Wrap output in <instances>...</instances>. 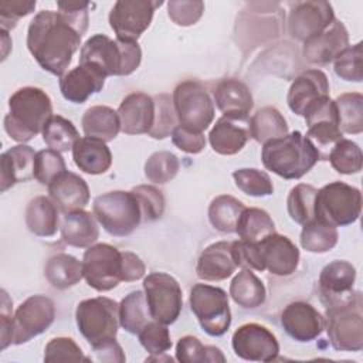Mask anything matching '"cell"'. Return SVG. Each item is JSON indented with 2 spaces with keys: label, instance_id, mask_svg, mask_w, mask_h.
Wrapping results in <instances>:
<instances>
[{
  "label": "cell",
  "instance_id": "6125c7cd",
  "mask_svg": "<svg viewBox=\"0 0 363 363\" xmlns=\"http://www.w3.org/2000/svg\"><path fill=\"white\" fill-rule=\"evenodd\" d=\"M95 357L94 360L96 362H118V363H123L126 360L123 350L121 347V345L113 339L109 340L106 343H102L96 347H92Z\"/></svg>",
  "mask_w": 363,
  "mask_h": 363
},
{
  "label": "cell",
  "instance_id": "e575fe53",
  "mask_svg": "<svg viewBox=\"0 0 363 363\" xmlns=\"http://www.w3.org/2000/svg\"><path fill=\"white\" fill-rule=\"evenodd\" d=\"M230 295L237 305L254 309L264 303L267 291L262 281L251 269H242L231 281Z\"/></svg>",
  "mask_w": 363,
  "mask_h": 363
},
{
  "label": "cell",
  "instance_id": "83f0119b",
  "mask_svg": "<svg viewBox=\"0 0 363 363\" xmlns=\"http://www.w3.org/2000/svg\"><path fill=\"white\" fill-rule=\"evenodd\" d=\"M237 264L233 257L231 242L218 241L210 244L200 254L196 272L204 281H223L233 275Z\"/></svg>",
  "mask_w": 363,
  "mask_h": 363
},
{
  "label": "cell",
  "instance_id": "5bb4252c",
  "mask_svg": "<svg viewBox=\"0 0 363 363\" xmlns=\"http://www.w3.org/2000/svg\"><path fill=\"white\" fill-rule=\"evenodd\" d=\"M162 1L119 0L109 13V24L121 41L138 43V38L152 23L156 7Z\"/></svg>",
  "mask_w": 363,
  "mask_h": 363
},
{
  "label": "cell",
  "instance_id": "8992f818",
  "mask_svg": "<svg viewBox=\"0 0 363 363\" xmlns=\"http://www.w3.org/2000/svg\"><path fill=\"white\" fill-rule=\"evenodd\" d=\"M362 211V193L343 182H332L318 190L315 197V220L343 227L354 223Z\"/></svg>",
  "mask_w": 363,
  "mask_h": 363
},
{
  "label": "cell",
  "instance_id": "1f68e13d",
  "mask_svg": "<svg viewBox=\"0 0 363 363\" xmlns=\"http://www.w3.org/2000/svg\"><path fill=\"white\" fill-rule=\"evenodd\" d=\"M82 130L85 136L102 142L113 140L121 130V121L116 111L105 105H95L85 111L82 116Z\"/></svg>",
  "mask_w": 363,
  "mask_h": 363
},
{
  "label": "cell",
  "instance_id": "e0dca14e",
  "mask_svg": "<svg viewBox=\"0 0 363 363\" xmlns=\"http://www.w3.org/2000/svg\"><path fill=\"white\" fill-rule=\"evenodd\" d=\"M333 21L335 13L330 3L323 0L298 1L292 4L288 31L292 38L305 43L311 37L325 31Z\"/></svg>",
  "mask_w": 363,
  "mask_h": 363
},
{
  "label": "cell",
  "instance_id": "f5cc1de1",
  "mask_svg": "<svg viewBox=\"0 0 363 363\" xmlns=\"http://www.w3.org/2000/svg\"><path fill=\"white\" fill-rule=\"evenodd\" d=\"M135 196L139 200L142 218L145 221H155L162 217L164 211V197L160 190L153 186L140 184L132 189Z\"/></svg>",
  "mask_w": 363,
  "mask_h": 363
},
{
  "label": "cell",
  "instance_id": "ac0fdd59",
  "mask_svg": "<svg viewBox=\"0 0 363 363\" xmlns=\"http://www.w3.org/2000/svg\"><path fill=\"white\" fill-rule=\"evenodd\" d=\"M231 345L238 357L250 362H274L279 353L274 333L258 323L240 326L233 335Z\"/></svg>",
  "mask_w": 363,
  "mask_h": 363
},
{
  "label": "cell",
  "instance_id": "5b68a950",
  "mask_svg": "<svg viewBox=\"0 0 363 363\" xmlns=\"http://www.w3.org/2000/svg\"><path fill=\"white\" fill-rule=\"evenodd\" d=\"M94 216L106 233L115 237L129 235L142 220V210L133 191H108L95 197Z\"/></svg>",
  "mask_w": 363,
  "mask_h": 363
},
{
  "label": "cell",
  "instance_id": "836d02e7",
  "mask_svg": "<svg viewBox=\"0 0 363 363\" xmlns=\"http://www.w3.org/2000/svg\"><path fill=\"white\" fill-rule=\"evenodd\" d=\"M44 275L52 288L67 289L82 279V262L69 254H55L47 261Z\"/></svg>",
  "mask_w": 363,
  "mask_h": 363
},
{
  "label": "cell",
  "instance_id": "74e56055",
  "mask_svg": "<svg viewBox=\"0 0 363 363\" xmlns=\"http://www.w3.org/2000/svg\"><path fill=\"white\" fill-rule=\"evenodd\" d=\"M235 233L242 241L259 242L267 235L275 233V224L265 210L245 207L238 218Z\"/></svg>",
  "mask_w": 363,
  "mask_h": 363
},
{
  "label": "cell",
  "instance_id": "4fadbf2b",
  "mask_svg": "<svg viewBox=\"0 0 363 363\" xmlns=\"http://www.w3.org/2000/svg\"><path fill=\"white\" fill-rule=\"evenodd\" d=\"M54 302L44 295L27 298L11 318V345H23L45 332L54 322Z\"/></svg>",
  "mask_w": 363,
  "mask_h": 363
},
{
  "label": "cell",
  "instance_id": "60d3db41",
  "mask_svg": "<svg viewBox=\"0 0 363 363\" xmlns=\"http://www.w3.org/2000/svg\"><path fill=\"white\" fill-rule=\"evenodd\" d=\"M41 133L45 145L57 152H67L72 149L75 142L79 139L78 130L72 122L60 115H52Z\"/></svg>",
  "mask_w": 363,
  "mask_h": 363
},
{
  "label": "cell",
  "instance_id": "7402d4cb",
  "mask_svg": "<svg viewBox=\"0 0 363 363\" xmlns=\"http://www.w3.org/2000/svg\"><path fill=\"white\" fill-rule=\"evenodd\" d=\"M281 325L285 332L298 342L316 339L325 326L322 315L306 302H292L281 313Z\"/></svg>",
  "mask_w": 363,
  "mask_h": 363
},
{
  "label": "cell",
  "instance_id": "ba28073f",
  "mask_svg": "<svg viewBox=\"0 0 363 363\" xmlns=\"http://www.w3.org/2000/svg\"><path fill=\"white\" fill-rule=\"evenodd\" d=\"M190 309L210 336L224 335L231 325L228 295L218 286L196 284L190 291Z\"/></svg>",
  "mask_w": 363,
  "mask_h": 363
},
{
  "label": "cell",
  "instance_id": "7bdbcfd3",
  "mask_svg": "<svg viewBox=\"0 0 363 363\" xmlns=\"http://www.w3.org/2000/svg\"><path fill=\"white\" fill-rule=\"evenodd\" d=\"M337 231L335 227L323 224L318 220H311L303 224L301 231V245L309 252H328L337 242Z\"/></svg>",
  "mask_w": 363,
  "mask_h": 363
},
{
  "label": "cell",
  "instance_id": "d6986e66",
  "mask_svg": "<svg viewBox=\"0 0 363 363\" xmlns=\"http://www.w3.org/2000/svg\"><path fill=\"white\" fill-rule=\"evenodd\" d=\"M258 254L264 265V271H269L278 277H288L295 272L299 262V250L285 235L269 234L257 242Z\"/></svg>",
  "mask_w": 363,
  "mask_h": 363
},
{
  "label": "cell",
  "instance_id": "be15d7a7",
  "mask_svg": "<svg viewBox=\"0 0 363 363\" xmlns=\"http://www.w3.org/2000/svg\"><path fill=\"white\" fill-rule=\"evenodd\" d=\"M11 301L9 299L6 291H1V313H0V335H1V349L4 350L10 343L11 336Z\"/></svg>",
  "mask_w": 363,
  "mask_h": 363
},
{
  "label": "cell",
  "instance_id": "b9f144b4",
  "mask_svg": "<svg viewBox=\"0 0 363 363\" xmlns=\"http://www.w3.org/2000/svg\"><path fill=\"white\" fill-rule=\"evenodd\" d=\"M318 190L311 184H296L291 189L286 207L289 217L298 224H306L315 220V197Z\"/></svg>",
  "mask_w": 363,
  "mask_h": 363
},
{
  "label": "cell",
  "instance_id": "d6a6232c",
  "mask_svg": "<svg viewBox=\"0 0 363 363\" xmlns=\"http://www.w3.org/2000/svg\"><path fill=\"white\" fill-rule=\"evenodd\" d=\"M58 207L45 196L30 200L26 208V225L38 237H52L58 230Z\"/></svg>",
  "mask_w": 363,
  "mask_h": 363
},
{
  "label": "cell",
  "instance_id": "6f0895ef",
  "mask_svg": "<svg viewBox=\"0 0 363 363\" xmlns=\"http://www.w3.org/2000/svg\"><path fill=\"white\" fill-rule=\"evenodd\" d=\"M233 257L237 267L242 269H257L264 271V265L261 262L257 242H247V241H234L231 242Z\"/></svg>",
  "mask_w": 363,
  "mask_h": 363
},
{
  "label": "cell",
  "instance_id": "44dd1931",
  "mask_svg": "<svg viewBox=\"0 0 363 363\" xmlns=\"http://www.w3.org/2000/svg\"><path fill=\"white\" fill-rule=\"evenodd\" d=\"M250 138V118L234 115H223L208 135L213 150L224 156L238 153Z\"/></svg>",
  "mask_w": 363,
  "mask_h": 363
},
{
  "label": "cell",
  "instance_id": "4dcf8cb0",
  "mask_svg": "<svg viewBox=\"0 0 363 363\" xmlns=\"http://www.w3.org/2000/svg\"><path fill=\"white\" fill-rule=\"evenodd\" d=\"M72 159L77 167L88 174L105 173L112 164V155L106 143L88 136L75 142Z\"/></svg>",
  "mask_w": 363,
  "mask_h": 363
},
{
  "label": "cell",
  "instance_id": "94428289",
  "mask_svg": "<svg viewBox=\"0 0 363 363\" xmlns=\"http://www.w3.org/2000/svg\"><path fill=\"white\" fill-rule=\"evenodd\" d=\"M122 259H123V281L132 282L138 281L145 275V264L143 261L133 252L122 251Z\"/></svg>",
  "mask_w": 363,
  "mask_h": 363
},
{
  "label": "cell",
  "instance_id": "9a60e30c",
  "mask_svg": "<svg viewBox=\"0 0 363 363\" xmlns=\"http://www.w3.org/2000/svg\"><path fill=\"white\" fill-rule=\"evenodd\" d=\"M303 118L308 125L306 138L318 149L320 159L326 160L329 149H332L336 142L343 139L339 129L335 101H332L329 96L320 99L305 112Z\"/></svg>",
  "mask_w": 363,
  "mask_h": 363
},
{
  "label": "cell",
  "instance_id": "ffe728a7",
  "mask_svg": "<svg viewBox=\"0 0 363 363\" xmlns=\"http://www.w3.org/2000/svg\"><path fill=\"white\" fill-rule=\"evenodd\" d=\"M329 96V81L320 69H306L289 86L286 102L289 109L303 116L305 112L323 98Z\"/></svg>",
  "mask_w": 363,
  "mask_h": 363
},
{
  "label": "cell",
  "instance_id": "4316f807",
  "mask_svg": "<svg viewBox=\"0 0 363 363\" xmlns=\"http://www.w3.org/2000/svg\"><path fill=\"white\" fill-rule=\"evenodd\" d=\"M34 159L35 153L33 147L27 145L13 146L0 156L1 193L20 182H27L34 177Z\"/></svg>",
  "mask_w": 363,
  "mask_h": 363
},
{
  "label": "cell",
  "instance_id": "9f6ffc18",
  "mask_svg": "<svg viewBox=\"0 0 363 363\" xmlns=\"http://www.w3.org/2000/svg\"><path fill=\"white\" fill-rule=\"evenodd\" d=\"M35 9L33 0H1L0 1V24L1 30H11L17 26V21L30 14Z\"/></svg>",
  "mask_w": 363,
  "mask_h": 363
},
{
  "label": "cell",
  "instance_id": "f6af8a7d",
  "mask_svg": "<svg viewBox=\"0 0 363 363\" xmlns=\"http://www.w3.org/2000/svg\"><path fill=\"white\" fill-rule=\"evenodd\" d=\"M332 167L340 174H356L362 170L363 155L357 143L349 139H340L328 155Z\"/></svg>",
  "mask_w": 363,
  "mask_h": 363
},
{
  "label": "cell",
  "instance_id": "ab89813d",
  "mask_svg": "<svg viewBox=\"0 0 363 363\" xmlns=\"http://www.w3.org/2000/svg\"><path fill=\"white\" fill-rule=\"evenodd\" d=\"M340 132L357 135L363 130V95L359 92L342 94L335 99Z\"/></svg>",
  "mask_w": 363,
  "mask_h": 363
},
{
  "label": "cell",
  "instance_id": "bcb514c9",
  "mask_svg": "<svg viewBox=\"0 0 363 363\" xmlns=\"http://www.w3.org/2000/svg\"><path fill=\"white\" fill-rule=\"evenodd\" d=\"M155 101V122L147 133L153 139H164L172 135L177 126V116L173 106V101L167 94H157Z\"/></svg>",
  "mask_w": 363,
  "mask_h": 363
},
{
  "label": "cell",
  "instance_id": "7dc6e473",
  "mask_svg": "<svg viewBox=\"0 0 363 363\" xmlns=\"http://www.w3.org/2000/svg\"><path fill=\"white\" fill-rule=\"evenodd\" d=\"M179 169L180 163L176 155L166 150L156 152L145 163V176L153 183L164 184L177 174Z\"/></svg>",
  "mask_w": 363,
  "mask_h": 363
},
{
  "label": "cell",
  "instance_id": "603a6c76",
  "mask_svg": "<svg viewBox=\"0 0 363 363\" xmlns=\"http://www.w3.org/2000/svg\"><path fill=\"white\" fill-rule=\"evenodd\" d=\"M346 47H349L347 30L342 21L335 20L325 31L305 41L303 57L311 64L325 65L332 62Z\"/></svg>",
  "mask_w": 363,
  "mask_h": 363
},
{
  "label": "cell",
  "instance_id": "11a10c76",
  "mask_svg": "<svg viewBox=\"0 0 363 363\" xmlns=\"http://www.w3.org/2000/svg\"><path fill=\"white\" fill-rule=\"evenodd\" d=\"M204 11V3L199 0L186 1V0H172L167 3L169 17L177 26H191L196 24Z\"/></svg>",
  "mask_w": 363,
  "mask_h": 363
},
{
  "label": "cell",
  "instance_id": "d4e9b609",
  "mask_svg": "<svg viewBox=\"0 0 363 363\" xmlns=\"http://www.w3.org/2000/svg\"><path fill=\"white\" fill-rule=\"evenodd\" d=\"M50 199L64 214L84 208L89 201V189L86 182L72 173L62 172L48 184Z\"/></svg>",
  "mask_w": 363,
  "mask_h": 363
},
{
  "label": "cell",
  "instance_id": "f907efd6",
  "mask_svg": "<svg viewBox=\"0 0 363 363\" xmlns=\"http://www.w3.org/2000/svg\"><path fill=\"white\" fill-rule=\"evenodd\" d=\"M335 72L345 81L360 82L363 79L362 69V43L346 47L335 58Z\"/></svg>",
  "mask_w": 363,
  "mask_h": 363
},
{
  "label": "cell",
  "instance_id": "9c48e42d",
  "mask_svg": "<svg viewBox=\"0 0 363 363\" xmlns=\"http://www.w3.org/2000/svg\"><path fill=\"white\" fill-rule=\"evenodd\" d=\"M173 106L182 126L203 132L214 119V102L203 84L189 79L173 91Z\"/></svg>",
  "mask_w": 363,
  "mask_h": 363
},
{
  "label": "cell",
  "instance_id": "d590c367",
  "mask_svg": "<svg viewBox=\"0 0 363 363\" xmlns=\"http://www.w3.org/2000/svg\"><path fill=\"white\" fill-rule=\"evenodd\" d=\"M250 132L258 143L279 139L288 135V125L282 113L274 106L258 109L250 119Z\"/></svg>",
  "mask_w": 363,
  "mask_h": 363
},
{
  "label": "cell",
  "instance_id": "f546056e",
  "mask_svg": "<svg viewBox=\"0 0 363 363\" xmlns=\"http://www.w3.org/2000/svg\"><path fill=\"white\" fill-rule=\"evenodd\" d=\"M99 235V228L94 214L85 210H75L64 214L61 237L65 244L77 248L91 247Z\"/></svg>",
  "mask_w": 363,
  "mask_h": 363
},
{
  "label": "cell",
  "instance_id": "277c9868",
  "mask_svg": "<svg viewBox=\"0 0 363 363\" xmlns=\"http://www.w3.org/2000/svg\"><path fill=\"white\" fill-rule=\"evenodd\" d=\"M142 61L138 43L112 40L105 34H95L85 41L79 51V64H89L105 77L129 75Z\"/></svg>",
  "mask_w": 363,
  "mask_h": 363
},
{
  "label": "cell",
  "instance_id": "f35d334b",
  "mask_svg": "<svg viewBox=\"0 0 363 363\" xmlns=\"http://www.w3.org/2000/svg\"><path fill=\"white\" fill-rule=\"evenodd\" d=\"M244 210L245 206L240 200L228 194H221L210 203V224L221 233H235L238 218Z\"/></svg>",
  "mask_w": 363,
  "mask_h": 363
},
{
  "label": "cell",
  "instance_id": "30bf717a",
  "mask_svg": "<svg viewBox=\"0 0 363 363\" xmlns=\"http://www.w3.org/2000/svg\"><path fill=\"white\" fill-rule=\"evenodd\" d=\"M82 272L86 284L95 291L116 288L123 281L122 251L105 242L88 247L82 258Z\"/></svg>",
  "mask_w": 363,
  "mask_h": 363
},
{
  "label": "cell",
  "instance_id": "8d00e7d4",
  "mask_svg": "<svg viewBox=\"0 0 363 363\" xmlns=\"http://www.w3.org/2000/svg\"><path fill=\"white\" fill-rule=\"evenodd\" d=\"M150 320L153 319L142 291H132L121 301L119 323L126 332L138 335Z\"/></svg>",
  "mask_w": 363,
  "mask_h": 363
},
{
  "label": "cell",
  "instance_id": "2e32d148",
  "mask_svg": "<svg viewBox=\"0 0 363 363\" xmlns=\"http://www.w3.org/2000/svg\"><path fill=\"white\" fill-rule=\"evenodd\" d=\"M356 269L347 261H332L319 275V294L326 308H339L352 303L360 294L353 292Z\"/></svg>",
  "mask_w": 363,
  "mask_h": 363
},
{
  "label": "cell",
  "instance_id": "680465c9",
  "mask_svg": "<svg viewBox=\"0 0 363 363\" xmlns=\"http://www.w3.org/2000/svg\"><path fill=\"white\" fill-rule=\"evenodd\" d=\"M172 142L176 147L186 153H200L206 146V138L203 132L187 129L182 125H177L172 132Z\"/></svg>",
  "mask_w": 363,
  "mask_h": 363
},
{
  "label": "cell",
  "instance_id": "db71d44e",
  "mask_svg": "<svg viewBox=\"0 0 363 363\" xmlns=\"http://www.w3.org/2000/svg\"><path fill=\"white\" fill-rule=\"evenodd\" d=\"M45 362H88L81 347L71 337H54L51 339L44 350Z\"/></svg>",
  "mask_w": 363,
  "mask_h": 363
},
{
  "label": "cell",
  "instance_id": "52a82bcc",
  "mask_svg": "<svg viewBox=\"0 0 363 363\" xmlns=\"http://www.w3.org/2000/svg\"><path fill=\"white\" fill-rule=\"evenodd\" d=\"M75 320L81 335L96 347L116 337L121 325L119 305L106 296L85 299L75 309Z\"/></svg>",
  "mask_w": 363,
  "mask_h": 363
},
{
  "label": "cell",
  "instance_id": "91938a15",
  "mask_svg": "<svg viewBox=\"0 0 363 363\" xmlns=\"http://www.w3.org/2000/svg\"><path fill=\"white\" fill-rule=\"evenodd\" d=\"M89 1H58V11L84 35L88 28Z\"/></svg>",
  "mask_w": 363,
  "mask_h": 363
},
{
  "label": "cell",
  "instance_id": "7c38bea8",
  "mask_svg": "<svg viewBox=\"0 0 363 363\" xmlns=\"http://www.w3.org/2000/svg\"><path fill=\"white\" fill-rule=\"evenodd\" d=\"M143 289L152 319L163 325L176 322L183 306L179 282L166 272H152L143 279Z\"/></svg>",
  "mask_w": 363,
  "mask_h": 363
},
{
  "label": "cell",
  "instance_id": "f1b7e54d",
  "mask_svg": "<svg viewBox=\"0 0 363 363\" xmlns=\"http://www.w3.org/2000/svg\"><path fill=\"white\" fill-rule=\"evenodd\" d=\"M214 102L223 115L234 116H248L254 106L251 91L244 82L235 78H227L217 84Z\"/></svg>",
  "mask_w": 363,
  "mask_h": 363
},
{
  "label": "cell",
  "instance_id": "8fae6325",
  "mask_svg": "<svg viewBox=\"0 0 363 363\" xmlns=\"http://www.w3.org/2000/svg\"><path fill=\"white\" fill-rule=\"evenodd\" d=\"M326 332L333 349L359 352L363 347V315L360 295L349 305L328 308Z\"/></svg>",
  "mask_w": 363,
  "mask_h": 363
},
{
  "label": "cell",
  "instance_id": "ee69618b",
  "mask_svg": "<svg viewBox=\"0 0 363 363\" xmlns=\"http://www.w3.org/2000/svg\"><path fill=\"white\" fill-rule=\"evenodd\" d=\"M176 359L182 363H213L225 362L224 354L216 346H204L194 336H183L176 345Z\"/></svg>",
  "mask_w": 363,
  "mask_h": 363
},
{
  "label": "cell",
  "instance_id": "6da1fadb",
  "mask_svg": "<svg viewBox=\"0 0 363 363\" xmlns=\"http://www.w3.org/2000/svg\"><path fill=\"white\" fill-rule=\"evenodd\" d=\"M81 37L60 11L43 10L30 21L27 47L43 69L62 77L81 45Z\"/></svg>",
  "mask_w": 363,
  "mask_h": 363
},
{
  "label": "cell",
  "instance_id": "7a4b0ae2",
  "mask_svg": "<svg viewBox=\"0 0 363 363\" xmlns=\"http://www.w3.org/2000/svg\"><path fill=\"white\" fill-rule=\"evenodd\" d=\"M9 113L4 116V130L16 142L24 143L43 132L52 116L50 96L41 88L23 86L9 99Z\"/></svg>",
  "mask_w": 363,
  "mask_h": 363
},
{
  "label": "cell",
  "instance_id": "3957f363",
  "mask_svg": "<svg viewBox=\"0 0 363 363\" xmlns=\"http://www.w3.org/2000/svg\"><path fill=\"white\" fill-rule=\"evenodd\" d=\"M261 159L269 172L284 179H301L320 159L313 143L299 130L264 143Z\"/></svg>",
  "mask_w": 363,
  "mask_h": 363
},
{
  "label": "cell",
  "instance_id": "cb8c5ba5",
  "mask_svg": "<svg viewBox=\"0 0 363 363\" xmlns=\"http://www.w3.org/2000/svg\"><path fill=\"white\" fill-rule=\"evenodd\" d=\"M121 130L128 135L149 133L155 122V101L145 92H132L118 108Z\"/></svg>",
  "mask_w": 363,
  "mask_h": 363
},
{
  "label": "cell",
  "instance_id": "681fc988",
  "mask_svg": "<svg viewBox=\"0 0 363 363\" xmlns=\"http://www.w3.org/2000/svg\"><path fill=\"white\" fill-rule=\"evenodd\" d=\"M65 162L60 152L43 149L35 153L34 179L44 186H48L60 173L65 172Z\"/></svg>",
  "mask_w": 363,
  "mask_h": 363
},
{
  "label": "cell",
  "instance_id": "484cf974",
  "mask_svg": "<svg viewBox=\"0 0 363 363\" xmlns=\"http://www.w3.org/2000/svg\"><path fill=\"white\" fill-rule=\"evenodd\" d=\"M105 78L106 77L95 67L89 64H79L61 77L60 91L67 101L82 104L91 95L98 94L102 89Z\"/></svg>",
  "mask_w": 363,
  "mask_h": 363
},
{
  "label": "cell",
  "instance_id": "c3c4849f",
  "mask_svg": "<svg viewBox=\"0 0 363 363\" xmlns=\"http://www.w3.org/2000/svg\"><path fill=\"white\" fill-rule=\"evenodd\" d=\"M235 186L245 194L252 197L271 196L274 186L269 176L258 169H237L233 172Z\"/></svg>",
  "mask_w": 363,
  "mask_h": 363
},
{
  "label": "cell",
  "instance_id": "816d5d0a",
  "mask_svg": "<svg viewBox=\"0 0 363 363\" xmlns=\"http://www.w3.org/2000/svg\"><path fill=\"white\" fill-rule=\"evenodd\" d=\"M139 342L150 354H163L172 347L167 325L150 320L139 333Z\"/></svg>",
  "mask_w": 363,
  "mask_h": 363
}]
</instances>
